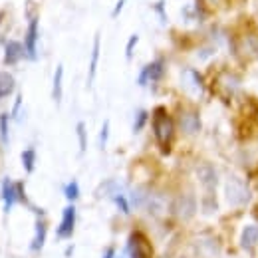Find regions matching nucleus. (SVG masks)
Listing matches in <instances>:
<instances>
[{"label":"nucleus","mask_w":258,"mask_h":258,"mask_svg":"<svg viewBox=\"0 0 258 258\" xmlns=\"http://www.w3.org/2000/svg\"><path fill=\"white\" fill-rule=\"evenodd\" d=\"M74 228H76V207L70 205L62 213V223L58 226L56 234H58V238H70L74 234Z\"/></svg>","instance_id":"obj_7"},{"label":"nucleus","mask_w":258,"mask_h":258,"mask_svg":"<svg viewBox=\"0 0 258 258\" xmlns=\"http://www.w3.org/2000/svg\"><path fill=\"white\" fill-rule=\"evenodd\" d=\"M16 88V80L10 72H0V99L8 97Z\"/></svg>","instance_id":"obj_15"},{"label":"nucleus","mask_w":258,"mask_h":258,"mask_svg":"<svg viewBox=\"0 0 258 258\" xmlns=\"http://www.w3.org/2000/svg\"><path fill=\"white\" fill-rule=\"evenodd\" d=\"M258 244V226L250 225L242 228V234H240V246L244 250H252Z\"/></svg>","instance_id":"obj_13"},{"label":"nucleus","mask_w":258,"mask_h":258,"mask_svg":"<svg viewBox=\"0 0 258 258\" xmlns=\"http://www.w3.org/2000/svg\"><path fill=\"white\" fill-rule=\"evenodd\" d=\"M76 133H78V141H80V153H86V149H88V133H86V123L84 121H78Z\"/></svg>","instance_id":"obj_19"},{"label":"nucleus","mask_w":258,"mask_h":258,"mask_svg":"<svg viewBox=\"0 0 258 258\" xmlns=\"http://www.w3.org/2000/svg\"><path fill=\"white\" fill-rule=\"evenodd\" d=\"M107 139H109V121L105 119L101 125V131H99V149H105Z\"/></svg>","instance_id":"obj_26"},{"label":"nucleus","mask_w":258,"mask_h":258,"mask_svg":"<svg viewBox=\"0 0 258 258\" xmlns=\"http://www.w3.org/2000/svg\"><path fill=\"white\" fill-rule=\"evenodd\" d=\"M64 195L70 203L78 201V197H80V185H78V181H70L64 187Z\"/></svg>","instance_id":"obj_21"},{"label":"nucleus","mask_w":258,"mask_h":258,"mask_svg":"<svg viewBox=\"0 0 258 258\" xmlns=\"http://www.w3.org/2000/svg\"><path fill=\"white\" fill-rule=\"evenodd\" d=\"M147 111L145 109H139L137 111V115H135V123H133V133H139L141 129H143V125L147 123Z\"/></svg>","instance_id":"obj_24"},{"label":"nucleus","mask_w":258,"mask_h":258,"mask_svg":"<svg viewBox=\"0 0 258 258\" xmlns=\"http://www.w3.org/2000/svg\"><path fill=\"white\" fill-rule=\"evenodd\" d=\"M153 133H155L157 141L163 147L169 145V141L173 137V121H171V117L167 115V111L163 107H157L153 111Z\"/></svg>","instance_id":"obj_2"},{"label":"nucleus","mask_w":258,"mask_h":258,"mask_svg":"<svg viewBox=\"0 0 258 258\" xmlns=\"http://www.w3.org/2000/svg\"><path fill=\"white\" fill-rule=\"evenodd\" d=\"M129 258H151V248L141 232H133L127 240Z\"/></svg>","instance_id":"obj_6"},{"label":"nucleus","mask_w":258,"mask_h":258,"mask_svg":"<svg viewBox=\"0 0 258 258\" xmlns=\"http://www.w3.org/2000/svg\"><path fill=\"white\" fill-rule=\"evenodd\" d=\"M183 84H187V88H191L195 94L203 92V82H201V76H199L195 70H187V72H183Z\"/></svg>","instance_id":"obj_17"},{"label":"nucleus","mask_w":258,"mask_h":258,"mask_svg":"<svg viewBox=\"0 0 258 258\" xmlns=\"http://www.w3.org/2000/svg\"><path fill=\"white\" fill-rule=\"evenodd\" d=\"M8 121H10V115L0 113V139H2V143H8Z\"/></svg>","instance_id":"obj_23"},{"label":"nucleus","mask_w":258,"mask_h":258,"mask_svg":"<svg viewBox=\"0 0 258 258\" xmlns=\"http://www.w3.org/2000/svg\"><path fill=\"white\" fill-rule=\"evenodd\" d=\"M36 46H38V16H32L26 30V40H24V48L30 60H36Z\"/></svg>","instance_id":"obj_8"},{"label":"nucleus","mask_w":258,"mask_h":258,"mask_svg":"<svg viewBox=\"0 0 258 258\" xmlns=\"http://www.w3.org/2000/svg\"><path fill=\"white\" fill-rule=\"evenodd\" d=\"M24 52H26V48L20 42H16V40L6 42V46H4V64L6 66L18 64V60L24 56Z\"/></svg>","instance_id":"obj_9"},{"label":"nucleus","mask_w":258,"mask_h":258,"mask_svg":"<svg viewBox=\"0 0 258 258\" xmlns=\"http://www.w3.org/2000/svg\"><path fill=\"white\" fill-rule=\"evenodd\" d=\"M197 179H199V183L203 185V189L207 193H215V189L219 185V173L213 165H209V163L199 165L197 167Z\"/></svg>","instance_id":"obj_4"},{"label":"nucleus","mask_w":258,"mask_h":258,"mask_svg":"<svg viewBox=\"0 0 258 258\" xmlns=\"http://www.w3.org/2000/svg\"><path fill=\"white\" fill-rule=\"evenodd\" d=\"M217 199H215V193H207V197L203 199V209H205V213H213V211H217Z\"/></svg>","instance_id":"obj_25"},{"label":"nucleus","mask_w":258,"mask_h":258,"mask_svg":"<svg viewBox=\"0 0 258 258\" xmlns=\"http://www.w3.org/2000/svg\"><path fill=\"white\" fill-rule=\"evenodd\" d=\"M22 165H24L26 173H32L34 171V165H36V151H34L32 147L26 149V151H22Z\"/></svg>","instance_id":"obj_20"},{"label":"nucleus","mask_w":258,"mask_h":258,"mask_svg":"<svg viewBox=\"0 0 258 258\" xmlns=\"http://www.w3.org/2000/svg\"><path fill=\"white\" fill-rule=\"evenodd\" d=\"M147 201H149V193L143 191V189H135V191L131 193V205L137 207V209L147 207Z\"/></svg>","instance_id":"obj_18"},{"label":"nucleus","mask_w":258,"mask_h":258,"mask_svg":"<svg viewBox=\"0 0 258 258\" xmlns=\"http://www.w3.org/2000/svg\"><path fill=\"white\" fill-rule=\"evenodd\" d=\"M173 215L181 221H191L197 213V199L191 193L187 195H179L175 201H173V207H171Z\"/></svg>","instance_id":"obj_3"},{"label":"nucleus","mask_w":258,"mask_h":258,"mask_svg":"<svg viewBox=\"0 0 258 258\" xmlns=\"http://www.w3.org/2000/svg\"><path fill=\"white\" fill-rule=\"evenodd\" d=\"M64 66L60 64L56 68V72H54V84H52V97H54V101L60 105V101H62V90H64Z\"/></svg>","instance_id":"obj_14"},{"label":"nucleus","mask_w":258,"mask_h":258,"mask_svg":"<svg viewBox=\"0 0 258 258\" xmlns=\"http://www.w3.org/2000/svg\"><path fill=\"white\" fill-rule=\"evenodd\" d=\"M225 195H226V201L232 207H244L252 199L250 187L246 185V181L240 179V177H236V175H228V179H226L225 183Z\"/></svg>","instance_id":"obj_1"},{"label":"nucleus","mask_w":258,"mask_h":258,"mask_svg":"<svg viewBox=\"0 0 258 258\" xmlns=\"http://www.w3.org/2000/svg\"><path fill=\"white\" fill-rule=\"evenodd\" d=\"M2 199H4V211L8 213L16 201H18V191H16V183H12L10 179H4L2 181Z\"/></svg>","instance_id":"obj_12"},{"label":"nucleus","mask_w":258,"mask_h":258,"mask_svg":"<svg viewBox=\"0 0 258 258\" xmlns=\"http://www.w3.org/2000/svg\"><path fill=\"white\" fill-rule=\"evenodd\" d=\"M163 76H165V62L159 58V60H153L151 64H147L141 70V74L137 78V84L139 86H147L149 82H159Z\"/></svg>","instance_id":"obj_5"},{"label":"nucleus","mask_w":258,"mask_h":258,"mask_svg":"<svg viewBox=\"0 0 258 258\" xmlns=\"http://www.w3.org/2000/svg\"><path fill=\"white\" fill-rule=\"evenodd\" d=\"M103 258H115V252H113V248H107V250H105V254H103Z\"/></svg>","instance_id":"obj_31"},{"label":"nucleus","mask_w":258,"mask_h":258,"mask_svg":"<svg viewBox=\"0 0 258 258\" xmlns=\"http://www.w3.org/2000/svg\"><path fill=\"white\" fill-rule=\"evenodd\" d=\"M179 125H181V129H183L187 135H195V133H199V129H201V117H199V113H195V111H183L181 117H179Z\"/></svg>","instance_id":"obj_10"},{"label":"nucleus","mask_w":258,"mask_h":258,"mask_svg":"<svg viewBox=\"0 0 258 258\" xmlns=\"http://www.w3.org/2000/svg\"><path fill=\"white\" fill-rule=\"evenodd\" d=\"M20 105H22V94H18V96H16L14 107H12V117H16V115H18V111H20Z\"/></svg>","instance_id":"obj_30"},{"label":"nucleus","mask_w":258,"mask_h":258,"mask_svg":"<svg viewBox=\"0 0 258 258\" xmlns=\"http://www.w3.org/2000/svg\"><path fill=\"white\" fill-rule=\"evenodd\" d=\"M125 2H127V0H117V4H115V8L111 10V18H117V16H119V12L123 10V6H125Z\"/></svg>","instance_id":"obj_29"},{"label":"nucleus","mask_w":258,"mask_h":258,"mask_svg":"<svg viewBox=\"0 0 258 258\" xmlns=\"http://www.w3.org/2000/svg\"><path fill=\"white\" fill-rule=\"evenodd\" d=\"M99 50H101V42H99V34L94 38V46H92V58H90V70H88V88L94 86L97 74V64H99Z\"/></svg>","instance_id":"obj_11"},{"label":"nucleus","mask_w":258,"mask_h":258,"mask_svg":"<svg viewBox=\"0 0 258 258\" xmlns=\"http://www.w3.org/2000/svg\"><path fill=\"white\" fill-rule=\"evenodd\" d=\"M163 4H165V0H159V2H155V4H153V10L159 14V18H161V24H167V14H165V8H163Z\"/></svg>","instance_id":"obj_28"},{"label":"nucleus","mask_w":258,"mask_h":258,"mask_svg":"<svg viewBox=\"0 0 258 258\" xmlns=\"http://www.w3.org/2000/svg\"><path fill=\"white\" fill-rule=\"evenodd\" d=\"M137 42H139V36L137 34H131L127 40V46H125V58L131 60V56H133V50H135V46H137Z\"/></svg>","instance_id":"obj_27"},{"label":"nucleus","mask_w":258,"mask_h":258,"mask_svg":"<svg viewBox=\"0 0 258 258\" xmlns=\"http://www.w3.org/2000/svg\"><path fill=\"white\" fill-rule=\"evenodd\" d=\"M44 242H46V223L44 221H36V234H34V240L32 244H30V250L32 252H40Z\"/></svg>","instance_id":"obj_16"},{"label":"nucleus","mask_w":258,"mask_h":258,"mask_svg":"<svg viewBox=\"0 0 258 258\" xmlns=\"http://www.w3.org/2000/svg\"><path fill=\"white\" fill-rule=\"evenodd\" d=\"M113 203H115V207L123 213V215H129V211H131V207H129V201H127V197L125 195H121V193H115L113 197Z\"/></svg>","instance_id":"obj_22"}]
</instances>
